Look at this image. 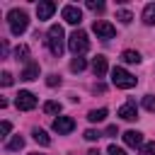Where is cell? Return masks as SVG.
Instances as JSON below:
<instances>
[{
  "label": "cell",
  "mask_w": 155,
  "mask_h": 155,
  "mask_svg": "<svg viewBox=\"0 0 155 155\" xmlns=\"http://www.w3.org/2000/svg\"><path fill=\"white\" fill-rule=\"evenodd\" d=\"M65 31H63V27L61 24H51V29H48V34H46V44H48V48H51V53L53 56H61L63 53V48H65Z\"/></svg>",
  "instance_id": "obj_1"
},
{
  "label": "cell",
  "mask_w": 155,
  "mask_h": 155,
  "mask_svg": "<svg viewBox=\"0 0 155 155\" xmlns=\"http://www.w3.org/2000/svg\"><path fill=\"white\" fill-rule=\"evenodd\" d=\"M7 24H10V31L15 34V36H19V34H24L27 31V27H29V17H27V12L24 10H10L7 12Z\"/></svg>",
  "instance_id": "obj_2"
},
{
  "label": "cell",
  "mask_w": 155,
  "mask_h": 155,
  "mask_svg": "<svg viewBox=\"0 0 155 155\" xmlns=\"http://www.w3.org/2000/svg\"><path fill=\"white\" fill-rule=\"evenodd\" d=\"M68 48H70L75 56H82V53L90 48V39H87V34H85L82 29H75V31L70 34V39H68Z\"/></svg>",
  "instance_id": "obj_3"
},
{
  "label": "cell",
  "mask_w": 155,
  "mask_h": 155,
  "mask_svg": "<svg viewBox=\"0 0 155 155\" xmlns=\"http://www.w3.org/2000/svg\"><path fill=\"white\" fill-rule=\"evenodd\" d=\"M111 82H114L116 87H121V90H131V87H136V78H133L128 70L119 68V65L111 70Z\"/></svg>",
  "instance_id": "obj_4"
},
{
  "label": "cell",
  "mask_w": 155,
  "mask_h": 155,
  "mask_svg": "<svg viewBox=\"0 0 155 155\" xmlns=\"http://www.w3.org/2000/svg\"><path fill=\"white\" fill-rule=\"evenodd\" d=\"M92 31L97 34V39H104V41L114 39V34H116L114 24H109V22H104V19H94V24H92Z\"/></svg>",
  "instance_id": "obj_5"
},
{
  "label": "cell",
  "mask_w": 155,
  "mask_h": 155,
  "mask_svg": "<svg viewBox=\"0 0 155 155\" xmlns=\"http://www.w3.org/2000/svg\"><path fill=\"white\" fill-rule=\"evenodd\" d=\"M15 107H17L19 111H31V109L36 107V97H34L31 92H27V90H19V94L15 97Z\"/></svg>",
  "instance_id": "obj_6"
},
{
  "label": "cell",
  "mask_w": 155,
  "mask_h": 155,
  "mask_svg": "<svg viewBox=\"0 0 155 155\" xmlns=\"http://www.w3.org/2000/svg\"><path fill=\"white\" fill-rule=\"evenodd\" d=\"M73 128H75V121L70 116H56L53 119V131L58 136H68V133H73Z\"/></svg>",
  "instance_id": "obj_7"
},
{
  "label": "cell",
  "mask_w": 155,
  "mask_h": 155,
  "mask_svg": "<svg viewBox=\"0 0 155 155\" xmlns=\"http://www.w3.org/2000/svg\"><path fill=\"white\" fill-rule=\"evenodd\" d=\"M61 15H63V19H65L68 24H80V22H82V12H80V7H75V5H65V7L61 10Z\"/></svg>",
  "instance_id": "obj_8"
},
{
  "label": "cell",
  "mask_w": 155,
  "mask_h": 155,
  "mask_svg": "<svg viewBox=\"0 0 155 155\" xmlns=\"http://www.w3.org/2000/svg\"><path fill=\"white\" fill-rule=\"evenodd\" d=\"M53 12H56V2H51V0H41L36 5V17L39 19H51Z\"/></svg>",
  "instance_id": "obj_9"
},
{
  "label": "cell",
  "mask_w": 155,
  "mask_h": 155,
  "mask_svg": "<svg viewBox=\"0 0 155 155\" xmlns=\"http://www.w3.org/2000/svg\"><path fill=\"white\" fill-rule=\"evenodd\" d=\"M119 116L124 119V121H133V119H138V109H136V102L133 99H128L121 109H119Z\"/></svg>",
  "instance_id": "obj_10"
},
{
  "label": "cell",
  "mask_w": 155,
  "mask_h": 155,
  "mask_svg": "<svg viewBox=\"0 0 155 155\" xmlns=\"http://www.w3.org/2000/svg\"><path fill=\"white\" fill-rule=\"evenodd\" d=\"M19 78L27 80V82H29V80H36V78H39V63H36V61H29V63L24 65V70L19 73Z\"/></svg>",
  "instance_id": "obj_11"
},
{
  "label": "cell",
  "mask_w": 155,
  "mask_h": 155,
  "mask_svg": "<svg viewBox=\"0 0 155 155\" xmlns=\"http://www.w3.org/2000/svg\"><path fill=\"white\" fill-rule=\"evenodd\" d=\"M124 143L131 148H143V133L140 131H126L124 133Z\"/></svg>",
  "instance_id": "obj_12"
},
{
  "label": "cell",
  "mask_w": 155,
  "mask_h": 155,
  "mask_svg": "<svg viewBox=\"0 0 155 155\" xmlns=\"http://www.w3.org/2000/svg\"><path fill=\"white\" fill-rule=\"evenodd\" d=\"M92 70H94V78H104V75H107V70H109L107 58H104V56H97V58L92 61Z\"/></svg>",
  "instance_id": "obj_13"
},
{
  "label": "cell",
  "mask_w": 155,
  "mask_h": 155,
  "mask_svg": "<svg viewBox=\"0 0 155 155\" xmlns=\"http://www.w3.org/2000/svg\"><path fill=\"white\" fill-rule=\"evenodd\" d=\"M15 61H22V63L27 65V63L31 61V58H29V46H17V48H15Z\"/></svg>",
  "instance_id": "obj_14"
},
{
  "label": "cell",
  "mask_w": 155,
  "mask_h": 155,
  "mask_svg": "<svg viewBox=\"0 0 155 155\" xmlns=\"http://www.w3.org/2000/svg\"><path fill=\"white\" fill-rule=\"evenodd\" d=\"M31 136H34V140H36L39 145H51V138H48V133H46V131L34 128V131H31Z\"/></svg>",
  "instance_id": "obj_15"
},
{
  "label": "cell",
  "mask_w": 155,
  "mask_h": 155,
  "mask_svg": "<svg viewBox=\"0 0 155 155\" xmlns=\"http://www.w3.org/2000/svg\"><path fill=\"white\" fill-rule=\"evenodd\" d=\"M143 22L145 24H155V2H150V5L143 7Z\"/></svg>",
  "instance_id": "obj_16"
},
{
  "label": "cell",
  "mask_w": 155,
  "mask_h": 155,
  "mask_svg": "<svg viewBox=\"0 0 155 155\" xmlns=\"http://www.w3.org/2000/svg\"><path fill=\"white\" fill-rule=\"evenodd\" d=\"M5 148H7L10 153L22 150V148H24V138H22V136H15V138H10V140H7V145H5Z\"/></svg>",
  "instance_id": "obj_17"
},
{
  "label": "cell",
  "mask_w": 155,
  "mask_h": 155,
  "mask_svg": "<svg viewBox=\"0 0 155 155\" xmlns=\"http://www.w3.org/2000/svg\"><path fill=\"white\" fill-rule=\"evenodd\" d=\"M121 61H124V63H140V53L128 48V51H124V53H121Z\"/></svg>",
  "instance_id": "obj_18"
},
{
  "label": "cell",
  "mask_w": 155,
  "mask_h": 155,
  "mask_svg": "<svg viewBox=\"0 0 155 155\" xmlns=\"http://www.w3.org/2000/svg\"><path fill=\"white\" fill-rule=\"evenodd\" d=\"M87 119H90L92 124H99V121L107 119V109H92V111L87 114Z\"/></svg>",
  "instance_id": "obj_19"
},
{
  "label": "cell",
  "mask_w": 155,
  "mask_h": 155,
  "mask_svg": "<svg viewBox=\"0 0 155 155\" xmlns=\"http://www.w3.org/2000/svg\"><path fill=\"white\" fill-rule=\"evenodd\" d=\"M85 65H87V61H85L82 56H75V58L70 61V70H73V73H80V70H85Z\"/></svg>",
  "instance_id": "obj_20"
},
{
  "label": "cell",
  "mask_w": 155,
  "mask_h": 155,
  "mask_svg": "<svg viewBox=\"0 0 155 155\" xmlns=\"http://www.w3.org/2000/svg\"><path fill=\"white\" fill-rule=\"evenodd\" d=\"M44 111L46 114H61V102H53V99L44 102Z\"/></svg>",
  "instance_id": "obj_21"
},
{
  "label": "cell",
  "mask_w": 155,
  "mask_h": 155,
  "mask_svg": "<svg viewBox=\"0 0 155 155\" xmlns=\"http://www.w3.org/2000/svg\"><path fill=\"white\" fill-rule=\"evenodd\" d=\"M116 19H119L121 24H131V19H133V15H131L128 10H119V12H116Z\"/></svg>",
  "instance_id": "obj_22"
},
{
  "label": "cell",
  "mask_w": 155,
  "mask_h": 155,
  "mask_svg": "<svg viewBox=\"0 0 155 155\" xmlns=\"http://www.w3.org/2000/svg\"><path fill=\"white\" fill-rule=\"evenodd\" d=\"M143 107H145L148 111H155V97H153V94H145V97H143Z\"/></svg>",
  "instance_id": "obj_23"
},
{
  "label": "cell",
  "mask_w": 155,
  "mask_h": 155,
  "mask_svg": "<svg viewBox=\"0 0 155 155\" xmlns=\"http://www.w3.org/2000/svg\"><path fill=\"white\" fill-rule=\"evenodd\" d=\"M140 155H155V140H150V143H143V148H140Z\"/></svg>",
  "instance_id": "obj_24"
},
{
  "label": "cell",
  "mask_w": 155,
  "mask_h": 155,
  "mask_svg": "<svg viewBox=\"0 0 155 155\" xmlns=\"http://www.w3.org/2000/svg\"><path fill=\"white\" fill-rule=\"evenodd\" d=\"M87 7H90L92 12H102V10H104V2H99V0H87Z\"/></svg>",
  "instance_id": "obj_25"
},
{
  "label": "cell",
  "mask_w": 155,
  "mask_h": 155,
  "mask_svg": "<svg viewBox=\"0 0 155 155\" xmlns=\"http://www.w3.org/2000/svg\"><path fill=\"white\" fill-rule=\"evenodd\" d=\"M0 82H2V87H10V85H12V73L5 70V73L0 75Z\"/></svg>",
  "instance_id": "obj_26"
},
{
  "label": "cell",
  "mask_w": 155,
  "mask_h": 155,
  "mask_svg": "<svg viewBox=\"0 0 155 155\" xmlns=\"http://www.w3.org/2000/svg\"><path fill=\"white\" fill-rule=\"evenodd\" d=\"M46 85H48V87H56V85H61V78H58L56 73H51V75L46 78Z\"/></svg>",
  "instance_id": "obj_27"
},
{
  "label": "cell",
  "mask_w": 155,
  "mask_h": 155,
  "mask_svg": "<svg viewBox=\"0 0 155 155\" xmlns=\"http://www.w3.org/2000/svg\"><path fill=\"white\" fill-rule=\"evenodd\" d=\"M85 138H87V140H97V138H102V133L94 131V128H87V131H85Z\"/></svg>",
  "instance_id": "obj_28"
},
{
  "label": "cell",
  "mask_w": 155,
  "mask_h": 155,
  "mask_svg": "<svg viewBox=\"0 0 155 155\" xmlns=\"http://www.w3.org/2000/svg\"><path fill=\"white\" fill-rule=\"evenodd\" d=\"M107 155H126V150H121V148H116V145H109V148H107Z\"/></svg>",
  "instance_id": "obj_29"
},
{
  "label": "cell",
  "mask_w": 155,
  "mask_h": 155,
  "mask_svg": "<svg viewBox=\"0 0 155 155\" xmlns=\"http://www.w3.org/2000/svg\"><path fill=\"white\" fill-rule=\"evenodd\" d=\"M0 131H2V136H7V133L12 131V124H10V121H2V126H0Z\"/></svg>",
  "instance_id": "obj_30"
},
{
  "label": "cell",
  "mask_w": 155,
  "mask_h": 155,
  "mask_svg": "<svg viewBox=\"0 0 155 155\" xmlns=\"http://www.w3.org/2000/svg\"><path fill=\"white\" fill-rule=\"evenodd\" d=\"M116 133H119L116 126H109V128H107V136H116Z\"/></svg>",
  "instance_id": "obj_31"
},
{
  "label": "cell",
  "mask_w": 155,
  "mask_h": 155,
  "mask_svg": "<svg viewBox=\"0 0 155 155\" xmlns=\"http://www.w3.org/2000/svg\"><path fill=\"white\" fill-rule=\"evenodd\" d=\"M87 155H99V150H97V148H92V150H90Z\"/></svg>",
  "instance_id": "obj_32"
},
{
  "label": "cell",
  "mask_w": 155,
  "mask_h": 155,
  "mask_svg": "<svg viewBox=\"0 0 155 155\" xmlns=\"http://www.w3.org/2000/svg\"><path fill=\"white\" fill-rule=\"evenodd\" d=\"M29 155H41V153H29Z\"/></svg>",
  "instance_id": "obj_33"
}]
</instances>
